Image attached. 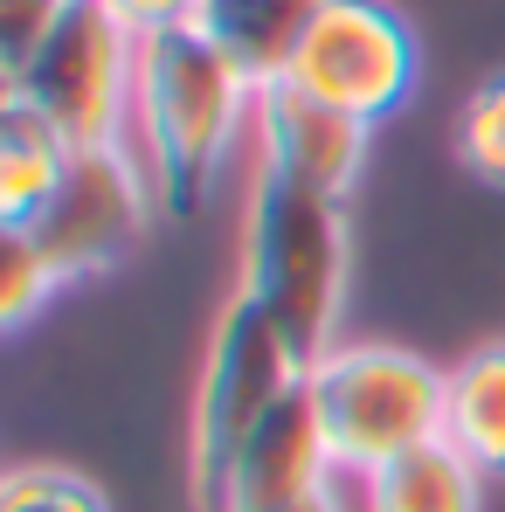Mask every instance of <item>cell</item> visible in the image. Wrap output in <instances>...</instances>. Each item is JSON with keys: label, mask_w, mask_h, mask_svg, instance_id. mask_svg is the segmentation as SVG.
I'll return each mask as SVG.
<instances>
[{"label": "cell", "mask_w": 505, "mask_h": 512, "mask_svg": "<svg viewBox=\"0 0 505 512\" xmlns=\"http://www.w3.org/2000/svg\"><path fill=\"white\" fill-rule=\"evenodd\" d=\"M250 118H256V84L194 21L139 35V84H132L125 146L146 160L167 215H194L208 201V187L222 180Z\"/></svg>", "instance_id": "6da1fadb"}, {"label": "cell", "mask_w": 505, "mask_h": 512, "mask_svg": "<svg viewBox=\"0 0 505 512\" xmlns=\"http://www.w3.org/2000/svg\"><path fill=\"white\" fill-rule=\"evenodd\" d=\"M346 270H353V243H346V201L305 194L291 180L256 173L250 201H243V284L256 305L298 340V353L319 367L333 353V326L346 305Z\"/></svg>", "instance_id": "7a4b0ae2"}, {"label": "cell", "mask_w": 505, "mask_h": 512, "mask_svg": "<svg viewBox=\"0 0 505 512\" xmlns=\"http://www.w3.org/2000/svg\"><path fill=\"white\" fill-rule=\"evenodd\" d=\"M443 388H450L443 367H429L422 353L388 340H346L305 374L333 471H346V478H374L381 464L436 443L443 436Z\"/></svg>", "instance_id": "3957f363"}, {"label": "cell", "mask_w": 505, "mask_h": 512, "mask_svg": "<svg viewBox=\"0 0 505 512\" xmlns=\"http://www.w3.org/2000/svg\"><path fill=\"white\" fill-rule=\"evenodd\" d=\"M312 360L298 340L256 305L250 291H236L215 319V340L201 360V388H194V436H187V485L194 512H222V478L236 464V450L250 443V429L291 402L305 388Z\"/></svg>", "instance_id": "277c9868"}, {"label": "cell", "mask_w": 505, "mask_h": 512, "mask_svg": "<svg viewBox=\"0 0 505 512\" xmlns=\"http://www.w3.org/2000/svg\"><path fill=\"white\" fill-rule=\"evenodd\" d=\"M132 84H139V28L111 0H77L63 28L35 49V63L14 84H0V97L42 111L77 153H90V146H125Z\"/></svg>", "instance_id": "5b68a950"}, {"label": "cell", "mask_w": 505, "mask_h": 512, "mask_svg": "<svg viewBox=\"0 0 505 512\" xmlns=\"http://www.w3.org/2000/svg\"><path fill=\"white\" fill-rule=\"evenodd\" d=\"M291 84L381 125L416 97L422 42L409 28V14L388 0H319L305 42L291 56Z\"/></svg>", "instance_id": "8992f818"}, {"label": "cell", "mask_w": 505, "mask_h": 512, "mask_svg": "<svg viewBox=\"0 0 505 512\" xmlns=\"http://www.w3.org/2000/svg\"><path fill=\"white\" fill-rule=\"evenodd\" d=\"M153 215H160V187H153L146 160L132 146H90V153H77L56 201L28 222V236L42 243V256L70 284V277H90V270H111L146 236Z\"/></svg>", "instance_id": "52a82bcc"}, {"label": "cell", "mask_w": 505, "mask_h": 512, "mask_svg": "<svg viewBox=\"0 0 505 512\" xmlns=\"http://www.w3.org/2000/svg\"><path fill=\"white\" fill-rule=\"evenodd\" d=\"M367 146H374V125L339 111L326 97L298 90L291 77L256 90V118H250V153L256 173L270 180H291L305 194H326V201H346L367 173Z\"/></svg>", "instance_id": "ba28073f"}, {"label": "cell", "mask_w": 505, "mask_h": 512, "mask_svg": "<svg viewBox=\"0 0 505 512\" xmlns=\"http://www.w3.org/2000/svg\"><path fill=\"white\" fill-rule=\"evenodd\" d=\"M312 492H333V450H326L312 395L298 388L236 450V464L222 478V512H284L298 499H312Z\"/></svg>", "instance_id": "9c48e42d"}, {"label": "cell", "mask_w": 505, "mask_h": 512, "mask_svg": "<svg viewBox=\"0 0 505 512\" xmlns=\"http://www.w3.org/2000/svg\"><path fill=\"white\" fill-rule=\"evenodd\" d=\"M312 14H319V0H194V28H201L256 90L291 77V56H298Z\"/></svg>", "instance_id": "30bf717a"}, {"label": "cell", "mask_w": 505, "mask_h": 512, "mask_svg": "<svg viewBox=\"0 0 505 512\" xmlns=\"http://www.w3.org/2000/svg\"><path fill=\"white\" fill-rule=\"evenodd\" d=\"M77 167V146L28 104L0 97V229H28Z\"/></svg>", "instance_id": "8fae6325"}, {"label": "cell", "mask_w": 505, "mask_h": 512, "mask_svg": "<svg viewBox=\"0 0 505 512\" xmlns=\"http://www.w3.org/2000/svg\"><path fill=\"white\" fill-rule=\"evenodd\" d=\"M360 506L367 512H485V471L450 436H436L409 457L381 464L374 478H360Z\"/></svg>", "instance_id": "7c38bea8"}, {"label": "cell", "mask_w": 505, "mask_h": 512, "mask_svg": "<svg viewBox=\"0 0 505 512\" xmlns=\"http://www.w3.org/2000/svg\"><path fill=\"white\" fill-rule=\"evenodd\" d=\"M443 436L485 471L505 478V340L478 346L450 367V388H443Z\"/></svg>", "instance_id": "4fadbf2b"}, {"label": "cell", "mask_w": 505, "mask_h": 512, "mask_svg": "<svg viewBox=\"0 0 505 512\" xmlns=\"http://www.w3.org/2000/svg\"><path fill=\"white\" fill-rule=\"evenodd\" d=\"M56 284H63V270L42 256L28 229H0V319L7 326H28L56 298Z\"/></svg>", "instance_id": "5bb4252c"}, {"label": "cell", "mask_w": 505, "mask_h": 512, "mask_svg": "<svg viewBox=\"0 0 505 512\" xmlns=\"http://www.w3.org/2000/svg\"><path fill=\"white\" fill-rule=\"evenodd\" d=\"M0 512H111V499L70 464H14L0 478Z\"/></svg>", "instance_id": "9a60e30c"}, {"label": "cell", "mask_w": 505, "mask_h": 512, "mask_svg": "<svg viewBox=\"0 0 505 512\" xmlns=\"http://www.w3.org/2000/svg\"><path fill=\"white\" fill-rule=\"evenodd\" d=\"M457 160L485 187L505 194V70L464 97V111H457Z\"/></svg>", "instance_id": "2e32d148"}, {"label": "cell", "mask_w": 505, "mask_h": 512, "mask_svg": "<svg viewBox=\"0 0 505 512\" xmlns=\"http://www.w3.org/2000/svg\"><path fill=\"white\" fill-rule=\"evenodd\" d=\"M70 7L77 0H0V84H14L35 63V49L63 28Z\"/></svg>", "instance_id": "e0dca14e"}, {"label": "cell", "mask_w": 505, "mask_h": 512, "mask_svg": "<svg viewBox=\"0 0 505 512\" xmlns=\"http://www.w3.org/2000/svg\"><path fill=\"white\" fill-rule=\"evenodd\" d=\"M139 35H153V28H173V21H194V0H111Z\"/></svg>", "instance_id": "ac0fdd59"}, {"label": "cell", "mask_w": 505, "mask_h": 512, "mask_svg": "<svg viewBox=\"0 0 505 512\" xmlns=\"http://www.w3.org/2000/svg\"><path fill=\"white\" fill-rule=\"evenodd\" d=\"M284 512H346V506H339V492H312V499H298V506H284Z\"/></svg>", "instance_id": "d6986e66"}]
</instances>
